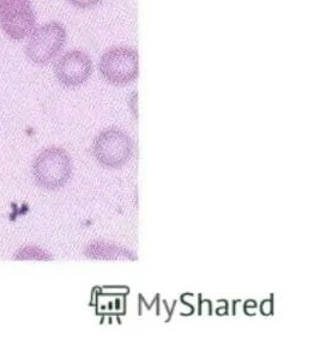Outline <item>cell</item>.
Returning a JSON list of instances; mask_svg holds the SVG:
<instances>
[{"label": "cell", "instance_id": "cell-6", "mask_svg": "<svg viewBox=\"0 0 320 359\" xmlns=\"http://www.w3.org/2000/svg\"><path fill=\"white\" fill-rule=\"evenodd\" d=\"M91 57L81 50H71L58 59L54 72L58 81L66 88H77L93 74Z\"/></svg>", "mask_w": 320, "mask_h": 359}, {"label": "cell", "instance_id": "cell-4", "mask_svg": "<svg viewBox=\"0 0 320 359\" xmlns=\"http://www.w3.org/2000/svg\"><path fill=\"white\" fill-rule=\"evenodd\" d=\"M36 17L32 0H0V27L13 41L33 33Z\"/></svg>", "mask_w": 320, "mask_h": 359}, {"label": "cell", "instance_id": "cell-7", "mask_svg": "<svg viewBox=\"0 0 320 359\" xmlns=\"http://www.w3.org/2000/svg\"><path fill=\"white\" fill-rule=\"evenodd\" d=\"M86 257H93V259L116 260L119 257H130V253L128 250L115 247V245H107L103 242H95L86 249Z\"/></svg>", "mask_w": 320, "mask_h": 359}, {"label": "cell", "instance_id": "cell-9", "mask_svg": "<svg viewBox=\"0 0 320 359\" xmlns=\"http://www.w3.org/2000/svg\"><path fill=\"white\" fill-rule=\"evenodd\" d=\"M102 0H69L70 4L74 5V8H94L96 5L100 4Z\"/></svg>", "mask_w": 320, "mask_h": 359}, {"label": "cell", "instance_id": "cell-1", "mask_svg": "<svg viewBox=\"0 0 320 359\" xmlns=\"http://www.w3.org/2000/svg\"><path fill=\"white\" fill-rule=\"evenodd\" d=\"M72 174L69 154L62 147H52L39 154L33 164V175L40 187L57 191L64 187Z\"/></svg>", "mask_w": 320, "mask_h": 359}, {"label": "cell", "instance_id": "cell-3", "mask_svg": "<svg viewBox=\"0 0 320 359\" xmlns=\"http://www.w3.org/2000/svg\"><path fill=\"white\" fill-rule=\"evenodd\" d=\"M66 37L65 27L58 22L41 25L30 34L25 54L37 65H47L62 52Z\"/></svg>", "mask_w": 320, "mask_h": 359}, {"label": "cell", "instance_id": "cell-2", "mask_svg": "<svg viewBox=\"0 0 320 359\" xmlns=\"http://www.w3.org/2000/svg\"><path fill=\"white\" fill-rule=\"evenodd\" d=\"M100 74L114 86H126L140 74V55L130 47H114L103 54L99 64Z\"/></svg>", "mask_w": 320, "mask_h": 359}, {"label": "cell", "instance_id": "cell-5", "mask_svg": "<svg viewBox=\"0 0 320 359\" xmlns=\"http://www.w3.org/2000/svg\"><path fill=\"white\" fill-rule=\"evenodd\" d=\"M132 152L131 138L119 130H107L95 139V157L105 167H121L131 158Z\"/></svg>", "mask_w": 320, "mask_h": 359}, {"label": "cell", "instance_id": "cell-8", "mask_svg": "<svg viewBox=\"0 0 320 359\" xmlns=\"http://www.w3.org/2000/svg\"><path fill=\"white\" fill-rule=\"evenodd\" d=\"M15 260H51V255L37 247H25L15 254Z\"/></svg>", "mask_w": 320, "mask_h": 359}]
</instances>
